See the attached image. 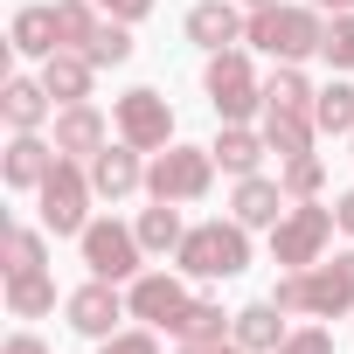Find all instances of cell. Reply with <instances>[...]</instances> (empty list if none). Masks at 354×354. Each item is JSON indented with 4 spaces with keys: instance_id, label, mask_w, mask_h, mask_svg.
<instances>
[{
    "instance_id": "cell-30",
    "label": "cell",
    "mask_w": 354,
    "mask_h": 354,
    "mask_svg": "<svg viewBox=\"0 0 354 354\" xmlns=\"http://www.w3.org/2000/svg\"><path fill=\"white\" fill-rule=\"evenodd\" d=\"M278 181H285L292 202H319V188H326V160H319V153H299V160L278 167Z\"/></svg>"
},
{
    "instance_id": "cell-29",
    "label": "cell",
    "mask_w": 354,
    "mask_h": 354,
    "mask_svg": "<svg viewBox=\"0 0 354 354\" xmlns=\"http://www.w3.org/2000/svg\"><path fill=\"white\" fill-rule=\"evenodd\" d=\"M84 56H91L97 70H118V63H132V21H111V15H104V28L84 42Z\"/></svg>"
},
{
    "instance_id": "cell-3",
    "label": "cell",
    "mask_w": 354,
    "mask_h": 354,
    "mask_svg": "<svg viewBox=\"0 0 354 354\" xmlns=\"http://www.w3.org/2000/svg\"><path fill=\"white\" fill-rule=\"evenodd\" d=\"M174 264H181L188 278H236L243 264H250V230L230 216H216V223H195L188 236H181V250H174Z\"/></svg>"
},
{
    "instance_id": "cell-39",
    "label": "cell",
    "mask_w": 354,
    "mask_h": 354,
    "mask_svg": "<svg viewBox=\"0 0 354 354\" xmlns=\"http://www.w3.org/2000/svg\"><path fill=\"white\" fill-rule=\"evenodd\" d=\"M319 15H354V0H313Z\"/></svg>"
},
{
    "instance_id": "cell-34",
    "label": "cell",
    "mask_w": 354,
    "mask_h": 354,
    "mask_svg": "<svg viewBox=\"0 0 354 354\" xmlns=\"http://www.w3.org/2000/svg\"><path fill=\"white\" fill-rule=\"evenodd\" d=\"M271 299H278L285 313H306V271H278V285H271Z\"/></svg>"
},
{
    "instance_id": "cell-1",
    "label": "cell",
    "mask_w": 354,
    "mask_h": 354,
    "mask_svg": "<svg viewBox=\"0 0 354 354\" xmlns=\"http://www.w3.org/2000/svg\"><path fill=\"white\" fill-rule=\"evenodd\" d=\"M250 49H264L271 63H306V56H319V42H326V15L313 8V0H306V8H285V0H278V8H257L250 15V35H243Z\"/></svg>"
},
{
    "instance_id": "cell-36",
    "label": "cell",
    "mask_w": 354,
    "mask_h": 354,
    "mask_svg": "<svg viewBox=\"0 0 354 354\" xmlns=\"http://www.w3.org/2000/svg\"><path fill=\"white\" fill-rule=\"evenodd\" d=\"M0 354H49V340H42V333H15V340L0 347Z\"/></svg>"
},
{
    "instance_id": "cell-11",
    "label": "cell",
    "mask_w": 354,
    "mask_h": 354,
    "mask_svg": "<svg viewBox=\"0 0 354 354\" xmlns=\"http://www.w3.org/2000/svg\"><path fill=\"white\" fill-rule=\"evenodd\" d=\"M306 313H313V319H340V313H354V250L306 264Z\"/></svg>"
},
{
    "instance_id": "cell-20",
    "label": "cell",
    "mask_w": 354,
    "mask_h": 354,
    "mask_svg": "<svg viewBox=\"0 0 354 354\" xmlns=\"http://www.w3.org/2000/svg\"><path fill=\"white\" fill-rule=\"evenodd\" d=\"M257 132H264V146H271L278 160H299V153H313V139H319L313 111H285V104H264Z\"/></svg>"
},
{
    "instance_id": "cell-32",
    "label": "cell",
    "mask_w": 354,
    "mask_h": 354,
    "mask_svg": "<svg viewBox=\"0 0 354 354\" xmlns=\"http://www.w3.org/2000/svg\"><path fill=\"white\" fill-rule=\"evenodd\" d=\"M153 333H160V326H118L111 340H97V354H160Z\"/></svg>"
},
{
    "instance_id": "cell-18",
    "label": "cell",
    "mask_w": 354,
    "mask_h": 354,
    "mask_svg": "<svg viewBox=\"0 0 354 354\" xmlns=\"http://www.w3.org/2000/svg\"><path fill=\"white\" fill-rule=\"evenodd\" d=\"M285 333H292V326H285V306H278V299H257V306H243V313L230 319V340H236L243 354H278Z\"/></svg>"
},
{
    "instance_id": "cell-17",
    "label": "cell",
    "mask_w": 354,
    "mask_h": 354,
    "mask_svg": "<svg viewBox=\"0 0 354 354\" xmlns=\"http://www.w3.org/2000/svg\"><path fill=\"white\" fill-rule=\"evenodd\" d=\"M97 146H111V125L97 104H56V153L70 160H91Z\"/></svg>"
},
{
    "instance_id": "cell-6",
    "label": "cell",
    "mask_w": 354,
    "mask_h": 354,
    "mask_svg": "<svg viewBox=\"0 0 354 354\" xmlns=\"http://www.w3.org/2000/svg\"><path fill=\"white\" fill-rule=\"evenodd\" d=\"M333 209H319V202H292L285 216H278V230H271V264L278 271H306V264H319L326 257V243H333Z\"/></svg>"
},
{
    "instance_id": "cell-38",
    "label": "cell",
    "mask_w": 354,
    "mask_h": 354,
    "mask_svg": "<svg viewBox=\"0 0 354 354\" xmlns=\"http://www.w3.org/2000/svg\"><path fill=\"white\" fill-rule=\"evenodd\" d=\"M181 354H243L236 340H209V347H181Z\"/></svg>"
},
{
    "instance_id": "cell-19",
    "label": "cell",
    "mask_w": 354,
    "mask_h": 354,
    "mask_svg": "<svg viewBox=\"0 0 354 354\" xmlns=\"http://www.w3.org/2000/svg\"><path fill=\"white\" fill-rule=\"evenodd\" d=\"M42 84H49V97H56V104H91L97 63H91L84 49H56V56L42 63Z\"/></svg>"
},
{
    "instance_id": "cell-21",
    "label": "cell",
    "mask_w": 354,
    "mask_h": 354,
    "mask_svg": "<svg viewBox=\"0 0 354 354\" xmlns=\"http://www.w3.org/2000/svg\"><path fill=\"white\" fill-rule=\"evenodd\" d=\"M8 42H15V56H35V63H49V56L63 49V21H56V8H15V28H8Z\"/></svg>"
},
{
    "instance_id": "cell-2",
    "label": "cell",
    "mask_w": 354,
    "mask_h": 354,
    "mask_svg": "<svg viewBox=\"0 0 354 354\" xmlns=\"http://www.w3.org/2000/svg\"><path fill=\"white\" fill-rule=\"evenodd\" d=\"M202 91H209V104H216V118H223V125H250V118H264V77H257V63H250V49H243V42L209 56Z\"/></svg>"
},
{
    "instance_id": "cell-5",
    "label": "cell",
    "mask_w": 354,
    "mask_h": 354,
    "mask_svg": "<svg viewBox=\"0 0 354 354\" xmlns=\"http://www.w3.org/2000/svg\"><path fill=\"white\" fill-rule=\"evenodd\" d=\"M216 188V153L209 146H181V139H174L167 153H153V167H146V195L153 202H174V209H181V202H202Z\"/></svg>"
},
{
    "instance_id": "cell-31",
    "label": "cell",
    "mask_w": 354,
    "mask_h": 354,
    "mask_svg": "<svg viewBox=\"0 0 354 354\" xmlns=\"http://www.w3.org/2000/svg\"><path fill=\"white\" fill-rule=\"evenodd\" d=\"M319 56L333 63V77H347V70H354V15H333V21H326V42H319Z\"/></svg>"
},
{
    "instance_id": "cell-26",
    "label": "cell",
    "mask_w": 354,
    "mask_h": 354,
    "mask_svg": "<svg viewBox=\"0 0 354 354\" xmlns=\"http://www.w3.org/2000/svg\"><path fill=\"white\" fill-rule=\"evenodd\" d=\"M313 125L319 132H333V139H354V84H326L319 97H313Z\"/></svg>"
},
{
    "instance_id": "cell-27",
    "label": "cell",
    "mask_w": 354,
    "mask_h": 354,
    "mask_svg": "<svg viewBox=\"0 0 354 354\" xmlns=\"http://www.w3.org/2000/svg\"><path fill=\"white\" fill-rule=\"evenodd\" d=\"M0 257H8V271H42V264H49V230L15 223L8 236H0Z\"/></svg>"
},
{
    "instance_id": "cell-28",
    "label": "cell",
    "mask_w": 354,
    "mask_h": 354,
    "mask_svg": "<svg viewBox=\"0 0 354 354\" xmlns=\"http://www.w3.org/2000/svg\"><path fill=\"white\" fill-rule=\"evenodd\" d=\"M313 84H306V70L299 63H278L271 77H264V104H285V111H313Z\"/></svg>"
},
{
    "instance_id": "cell-33",
    "label": "cell",
    "mask_w": 354,
    "mask_h": 354,
    "mask_svg": "<svg viewBox=\"0 0 354 354\" xmlns=\"http://www.w3.org/2000/svg\"><path fill=\"white\" fill-rule=\"evenodd\" d=\"M278 354H333V333H326V326H292Z\"/></svg>"
},
{
    "instance_id": "cell-40",
    "label": "cell",
    "mask_w": 354,
    "mask_h": 354,
    "mask_svg": "<svg viewBox=\"0 0 354 354\" xmlns=\"http://www.w3.org/2000/svg\"><path fill=\"white\" fill-rule=\"evenodd\" d=\"M243 8H250V15H257V8H278V0H243Z\"/></svg>"
},
{
    "instance_id": "cell-35",
    "label": "cell",
    "mask_w": 354,
    "mask_h": 354,
    "mask_svg": "<svg viewBox=\"0 0 354 354\" xmlns=\"http://www.w3.org/2000/svg\"><path fill=\"white\" fill-rule=\"evenodd\" d=\"M97 8H104L111 21H146V15H153V0H97Z\"/></svg>"
},
{
    "instance_id": "cell-4",
    "label": "cell",
    "mask_w": 354,
    "mask_h": 354,
    "mask_svg": "<svg viewBox=\"0 0 354 354\" xmlns=\"http://www.w3.org/2000/svg\"><path fill=\"white\" fill-rule=\"evenodd\" d=\"M35 202H42V230H49V236H84V230H91V202H97L91 167L63 153V160L49 167V181L35 188Z\"/></svg>"
},
{
    "instance_id": "cell-9",
    "label": "cell",
    "mask_w": 354,
    "mask_h": 354,
    "mask_svg": "<svg viewBox=\"0 0 354 354\" xmlns=\"http://www.w3.org/2000/svg\"><path fill=\"white\" fill-rule=\"evenodd\" d=\"M188 271H139L132 285H125V306H132V319H146V326H174V319H181L188 313Z\"/></svg>"
},
{
    "instance_id": "cell-16",
    "label": "cell",
    "mask_w": 354,
    "mask_h": 354,
    "mask_svg": "<svg viewBox=\"0 0 354 354\" xmlns=\"http://www.w3.org/2000/svg\"><path fill=\"white\" fill-rule=\"evenodd\" d=\"M285 209H292L285 181H264V174H243L236 195H230V216H236L243 230H278V216H285Z\"/></svg>"
},
{
    "instance_id": "cell-10",
    "label": "cell",
    "mask_w": 354,
    "mask_h": 354,
    "mask_svg": "<svg viewBox=\"0 0 354 354\" xmlns=\"http://www.w3.org/2000/svg\"><path fill=\"white\" fill-rule=\"evenodd\" d=\"M63 313H70V326H77L84 340H111V333H118V319H125L132 306L118 299V285H111V278H91V285H77V292L63 299Z\"/></svg>"
},
{
    "instance_id": "cell-23",
    "label": "cell",
    "mask_w": 354,
    "mask_h": 354,
    "mask_svg": "<svg viewBox=\"0 0 354 354\" xmlns=\"http://www.w3.org/2000/svg\"><path fill=\"white\" fill-rule=\"evenodd\" d=\"M230 319L236 313H223V299H188V313L174 319L167 333L181 340V347H209V340H230Z\"/></svg>"
},
{
    "instance_id": "cell-14",
    "label": "cell",
    "mask_w": 354,
    "mask_h": 354,
    "mask_svg": "<svg viewBox=\"0 0 354 354\" xmlns=\"http://www.w3.org/2000/svg\"><path fill=\"white\" fill-rule=\"evenodd\" d=\"M84 167H91V188H97L104 202H125L132 188H146V167H139V146H125V139H118V146H97V153H91Z\"/></svg>"
},
{
    "instance_id": "cell-7",
    "label": "cell",
    "mask_w": 354,
    "mask_h": 354,
    "mask_svg": "<svg viewBox=\"0 0 354 354\" xmlns=\"http://www.w3.org/2000/svg\"><path fill=\"white\" fill-rule=\"evenodd\" d=\"M77 250H84V264H91V278H111V285H132L139 271H146V243H139V230L132 223H91L84 236H77Z\"/></svg>"
},
{
    "instance_id": "cell-37",
    "label": "cell",
    "mask_w": 354,
    "mask_h": 354,
    "mask_svg": "<svg viewBox=\"0 0 354 354\" xmlns=\"http://www.w3.org/2000/svg\"><path fill=\"white\" fill-rule=\"evenodd\" d=\"M333 223H340V236H354V188L333 195Z\"/></svg>"
},
{
    "instance_id": "cell-15",
    "label": "cell",
    "mask_w": 354,
    "mask_h": 354,
    "mask_svg": "<svg viewBox=\"0 0 354 354\" xmlns=\"http://www.w3.org/2000/svg\"><path fill=\"white\" fill-rule=\"evenodd\" d=\"M0 118H8V132H42L56 118V97L42 77H8L0 84Z\"/></svg>"
},
{
    "instance_id": "cell-8",
    "label": "cell",
    "mask_w": 354,
    "mask_h": 354,
    "mask_svg": "<svg viewBox=\"0 0 354 354\" xmlns=\"http://www.w3.org/2000/svg\"><path fill=\"white\" fill-rule=\"evenodd\" d=\"M111 125H118V139L139 146V153H167V146H174V104H167L160 91H146V84L111 104Z\"/></svg>"
},
{
    "instance_id": "cell-13",
    "label": "cell",
    "mask_w": 354,
    "mask_h": 354,
    "mask_svg": "<svg viewBox=\"0 0 354 354\" xmlns=\"http://www.w3.org/2000/svg\"><path fill=\"white\" fill-rule=\"evenodd\" d=\"M56 160H63L56 139H42V132H15L8 153H0V181H8L15 195H35V188L49 181V167H56Z\"/></svg>"
},
{
    "instance_id": "cell-12",
    "label": "cell",
    "mask_w": 354,
    "mask_h": 354,
    "mask_svg": "<svg viewBox=\"0 0 354 354\" xmlns=\"http://www.w3.org/2000/svg\"><path fill=\"white\" fill-rule=\"evenodd\" d=\"M181 28H188V42H195V49H209V56H216V49H236V42L250 35V15H243V0H195Z\"/></svg>"
},
{
    "instance_id": "cell-24",
    "label": "cell",
    "mask_w": 354,
    "mask_h": 354,
    "mask_svg": "<svg viewBox=\"0 0 354 354\" xmlns=\"http://www.w3.org/2000/svg\"><path fill=\"white\" fill-rule=\"evenodd\" d=\"M209 153H216L223 174H236V181H243V174H257V160H264L271 146H264V132H250V125H223Z\"/></svg>"
},
{
    "instance_id": "cell-25",
    "label": "cell",
    "mask_w": 354,
    "mask_h": 354,
    "mask_svg": "<svg viewBox=\"0 0 354 354\" xmlns=\"http://www.w3.org/2000/svg\"><path fill=\"white\" fill-rule=\"evenodd\" d=\"M139 243H146V257H167V250H181V236H188V223H181V209L174 202H153V209H139Z\"/></svg>"
},
{
    "instance_id": "cell-22",
    "label": "cell",
    "mask_w": 354,
    "mask_h": 354,
    "mask_svg": "<svg viewBox=\"0 0 354 354\" xmlns=\"http://www.w3.org/2000/svg\"><path fill=\"white\" fill-rule=\"evenodd\" d=\"M0 299H8L15 319H42V313H56V278H49V264H42V271H8Z\"/></svg>"
}]
</instances>
